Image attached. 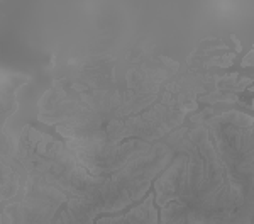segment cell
<instances>
[{"label":"cell","instance_id":"obj_1","mask_svg":"<svg viewBox=\"0 0 254 224\" xmlns=\"http://www.w3.org/2000/svg\"><path fill=\"white\" fill-rule=\"evenodd\" d=\"M242 66H251V65H254V51H251L248 56L244 58V61H242Z\"/></svg>","mask_w":254,"mask_h":224}]
</instances>
